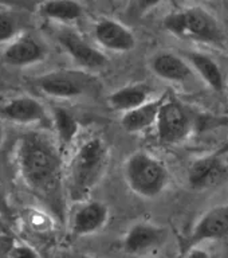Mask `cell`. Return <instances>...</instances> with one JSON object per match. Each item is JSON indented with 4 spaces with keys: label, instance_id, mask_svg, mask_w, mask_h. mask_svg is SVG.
I'll use <instances>...</instances> for the list:
<instances>
[{
    "label": "cell",
    "instance_id": "1",
    "mask_svg": "<svg viewBox=\"0 0 228 258\" xmlns=\"http://www.w3.org/2000/svg\"><path fill=\"white\" fill-rule=\"evenodd\" d=\"M15 167L20 180L59 217L63 209V163L56 140L39 132L18 139Z\"/></svg>",
    "mask_w": 228,
    "mask_h": 258
},
{
    "label": "cell",
    "instance_id": "2",
    "mask_svg": "<svg viewBox=\"0 0 228 258\" xmlns=\"http://www.w3.org/2000/svg\"><path fill=\"white\" fill-rule=\"evenodd\" d=\"M110 161V149L104 139L89 137L72 155L66 175L64 188L72 202L89 201L100 184Z\"/></svg>",
    "mask_w": 228,
    "mask_h": 258
},
{
    "label": "cell",
    "instance_id": "3",
    "mask_svg": "<svg viewBox=\"0 0 228 258\" xmlns=\"http://www.w3.org/2000/svg\"><path fill=\"white\" fill-rule=\"evenodd\" d=\"M164 28L176 38L196 43L221 44L223 30L216 18L201 7H188L164 18Z\"/></svg>",
    "mask_w": 228,
    "mask_h": 258
},
{
    "label": "cell",
    "instance_id": "4",
    "mask_svg": "<svg viewBox=\"0 0 228 258\" xmlns=\"http://www.w3.org/2000/svg\"><path fill=\"white\" fill-rule=\"evenodd\" d=\"M124 177L129 188L136 195L153 199L167 188L169 171L160 159L145 151H138L125 160Z\"/></svg>",
    "mask_w": 228,
    "mask_h": 258
},
{
    "label": "cell",
    "instance_id": "5",
    "mask_svg": "<svg viewBox=\"0 0 228 258\" xmlns=\"http://www.w3.org/2000/svg\"><path fill=\"white\" fill-rule=\"evenodd\" d=\"M40 93L58 100H75L94 97L100 93L101 84L97 77L86 70L60 69L42 74L35 80Z\"/></svg>",
    "mask_w": 228,
    "mask_h": 258
},
{
    "label": "cell",
    "instance_id": "6",
    "mask_svg": "<svg viewBox=\"0 0 228 258\" xmlns=\"http://www.w3.org/2000/svg\"><path fill=\"white\" fill-rule=\"evenodd\" d=\"M157 137L164 144H179L195 129V118L184 105L165 94L156 118Z\"/></svg>",
    "mask_w": 228,
    "mask_h": 258
},
{
    "label": "cell",
    "instance_id": "7",
    "mask_svg": "<svg viewBox=\"0 0 228 258\" xmlns=\"http://www.w3.org/2000/svg\"><path fill=\"white\" fill-rule=\"evenodd\" d=\"M58 42L81 68L89 70H101L109 64L108 56L93 44L88 43L82 36L71 28H63L58 32Z\"/></svg>",
    "mask_w": 228,
    "mask_h": 258
},
{
    "label": "cell",
    "instance_id": "8",
    "mask_svg": "<svg viewBox=\"0 0 228 258\" xmlns=\"http://www.w3.org/2000/svg\"><path fill=\"white\" fill-rule=\"evenodd\" d=\"M0 120L18 125H42L51 121L46 106L31 96H18L0 104Z\"/></svg>",
    "mask_w": 228,
    "mask_h": 258
},
{
    "label": "cell",
    "instance_id": "9",
    "mask_svg": "<svg viewBox=\"0 0 228 258\" xmlns=\"http://www.w3.org/2000/svg\"><path fill=\"white\" fill-rule=\"evenodd\" d=\"M228 237V203L208 210L199 219L185 242L187 251L207 241H217Z\"/></svg>",
    "mask_w": 228,
    "mask_h": 258
},
{
    "label": "cell",
    "instance_id": "10",
    "mask_svg": "<svg viewBox=\"0 0 228 258\" xmlns=\"http://www.w3.org/2000/svg\"><path fill=\"white\" fill-rule=\"evenodd\" d=\"M228 180V167L221 156L213 153L192 163L188 171V181L195 189H208Z\"/></svg>",
    "mask_w": 228,
    "mask_h": 258
},
{
    "label": "cell",
    "instance_id": "11",
    "mask_svg": "<svg viewBox=\"0 0 228 258\" xmlns=\"http://www.w3.org/2000/svg\"><path fill=\"white\" fill-rule=\"evenodd\" d=\"M167 239V230L155 223L138 222L126 231L122 247L128 254L141 255L160 247Z\"/></svg>",
    "mask_w": 228,
    "mask_h": 258
},
{
    "label": "cell",
    "instance_id": "12",
    "mask_svg": "<svg viewBox=\"0 0 228 258\" xmlns=\"http://www.w3.org/2000/svg\"><path fill=\"white\" fill-rule=\"evenodd\" d=\"M101 47L113 52H128L136 47V36L126 26L114 19H101L93 30Z\"/></svg>",
    "mask_w": 228,
    "mask_h": 258
},
{
    "label": "cell",
    "instance_id": "13",
    "mask_svg": "<svg viewBox=\"0 0 228 258\" xmlns=\"http://www.w3.org/2000/svg\"><path fill=\"white\" fill-rule=\"evenodd\" d=\"M109 219L108 206L102 202L85 201L71 217V230L78 237L92 235L105 227Z\"/></svg>",
    "mask_w": 228,
    "mask_h": 258
},
{
    "label": "cell",
    "instance_id": "14",
    "mask_svg": "<svg viewBox=\"0 0 228 258\" xmlns=\"http://www.w3.org/2000/svg\"><path fill=\"white\" fill-rule=\"evenodd\" d=\"M44 58L46 47L31 35H22L12 39L3 51L4 62L15 68L39 63Z\"/></svg>",
    "mask_w": 228,
    "mask_h": 258
},
{
    "label": "cell",
    "instance_id": "15",
    "mask_svg": "<svg viewBox=\"0 0 228 258\" xmlns=\"http://www.w3.org/2000/svg\"><path fill=\"white\" fill-rule=\"evenodd\" d=\"M150 69L159 78L168 82L183 84L193 76L188 60L175 52L161 51L150 59Z\"/></svg>",
    "mask_w": 228,
    "mask_h": 258
},
{
    "label": "cell",
    "instance_id": "16",
    "mask_svg": "<svg viewBox=\"0 0 228 258\" xmlns=\"http://www.w3.org/2000/svg\"><path fill=\"white\" fill-rule=\"evenodd\" d=\"M164 98L165 96H161L156 100L145 102L144 105H141L138 108L122 113L121 126L128 133H141L155 126L159 109H160V105L164 101Z\"/></svg>",
    "mask_w": 228,
    "mask_h": 258
},
{
    "label": "cell",
    "instance_id": "17",
    "mask_svg": "<svg viewBox=\"0 0 228 258\" xmlns=\"http://www.w3.org/2000/svg\"><path fill=\"white\" fill-rule=\"evenodd\" d=\"M152 89L145 84H132L117 89L108 97L109 106L118 112H129L150 101Z\"/></svg>",
    "mask_w": 228,
    "mask_h": 258
},
{
    "label": "cell",
    "instance_id": "18",
    "mask_svg": "<svg viewBox=\"0 0 228 258\" xmlns=\"http://www.w3.org/2000/svg\"><path fill=\"white\" fill-rule=\"evenodd\" d=\"M187 60L191 64L192 70L199 74L203 78L205 84L208 85L209 88L221 92L223 86H224V78H223V73L219 64L213 58L204 54V52H188Z\"/></svg>",
    "mask_w": 228,
    "mask_h": 258
},
{
    "label": "cell",
    "instance_id": "19",
    "mask_svg": "<svg viewBox=\"0 0 228 258\" xmlns=\"http://www.w3.org/2000/svg\"><path fill=\"white\" fill-rule=\"evenodd\" d=\"M39 11L43 18L59 23L75 22L84 16V7L77 0H46Z\"/></svg>",
    "mask_w": 228,
    "mask_h": 258
},
{
    "label": "cell",
    "instance_id": "20",
    "mask_svg": "<svg viewBox=\"0 0 228 258\" xmlns=\"http://www.w3.org/2000/svg\"><path fill=\"white\" fill-rule=\"evenodd\" d=\"M52 124H54L56 132L55 140L60 149L68 147L72 141L75 140L80 125L71 113L62 108L55 109L54 116H52Z\"/></svg>",
    "mask_w": 228,
    "mask_h": 258
},
{
    "label": "cell",
    "instance_id": "21",
    "mask_svg": "<svg viewBox=\"0 0 228 258\" xmlns=\"http://www.w3.org/2000/svg\"><path fill=\"white\" fill-rule=\"evenodd\" d=\"M19 22L12 12L0 11V43H10L16 38Z\"/></svg>",
    "mask_w": 228,
    "mask_h": 258
},
{
    "label": "cell",
    "instance_id": "22",
    "mask_svg": "<svg viewBox=\"0 0 228 258\" xmlns=\"http://www.w3.org/2000/svg\"><path fill=\"white\" fill-rule=\"evenodd\" d=\"M7 258H39V254L27 243H16L10 249Z\"/></svg>",
    "mask_w": 228,
    "mask_h": 258
},
{
    "label": "cell",
    "instance_id": "23",
    "mask_svg": "<svg viewBox=\"0 0 228 258\" xmlns=\"http://www.w3.org/2000/svg\"><path fill=\"white\" fill-rule=\"evenodd\" d=\"M184 258H212L209 255V253L207 250L201 249L199 246H195V247H191L187 251H184Z\"/></svg>",
    "mask_w": 228,
    "mask_h": 258
},
{
    "label": "cell",
    "instance_id": "24",
    "mask_svg": "<svg viewBox=\"0 0 228 258\" xmlns=\"http://www.w3.org/2000/svg\"><path fill=\"white\" fill-rule=\"evenodd\" d=\"M163 0H137V6H138V10L141 12H145L150 10V8H155L156 6L161 3Z\"/></svg>",
    "mask_w": 228,
    "mask_h": 258
},
{
    "label": "cell",
    "instance_id": "25",
    "mask_svg": "<svg viewBox=\"0 0 228 258\" xmlns=\"http://www.w3.org/2000/svg\"><path fill=\"white\" fill-rule=\"evenodd\" d=\"M4 140H6V128H4L3 122L0 120V147L3 145Z\"/></svg>",
    "mask_w": 228,
    "mask_h": 258
},
{
    "label": "cell",
    "instance_id": "26",
    "mask_svg": "<svg viewBox=\"0 0 228 258\" xmlns=\"http://www.w3.org/2000/svg\"><path fill=\"white\" fill-rule=\"evenodd\" d=\"M215 153H216V155H219V156H223V155L228 153V141L225 143L224 145H223V147H221L220 149H219V151H217V152H215Z\"/></svg>",
    "mask_w": 228,
    "mask_h": 258
},
{
    "label": "cell",
    "instance_id": "27",
    "mask_svg": "<svg viewBox=\"0 0 228 258\" xmlns=\"http://www.w3.org/2000/svg\"><path fill=\"white\" fill-rule=\"evenodd\" d=\"M4 205V199H3V188H2V184H0V206Z\"/></svg>",
    "mask_w": 228,
    "mask_h": 258
},
{
    "label": "cell",
    "instance_id": "28",
    "mask_svg": "<svg viewBox=\"0 0 228 258\" xmlns=\"http://www.w3.org/2000/svg\"><path fill=\"white\" fill-rule=\"evenodd\" d=\"M82 258H94V257H89V255H85V257H82Z\"/></svg>",
    "mask_w": 228,
    "mask_h": 258
}]
</instances>
